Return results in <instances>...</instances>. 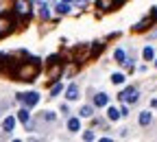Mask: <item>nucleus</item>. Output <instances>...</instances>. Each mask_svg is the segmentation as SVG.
Segmentation results:
<instances>
[{
  "label": "nucleus",
  "instance_id": "nucleus-1",
  "mask_svg": "<svg viewBox=\"0 0 157 142\" xmlns=\"http://www.w3.org/2000/svg\"><path fill=\"white\" fill-rule=\"evenodd\" d=\"M39 68H42V61H39V59H29V61L20 64L13 74H15L20 81H33V79L39 74Z\"/></svg>",
  "mask_w": 157,
  "mask_h": 142
},
{
  "label": "nucleus",
  "instance_id": "nucleus-2",
  "mask_svg": "<svg viewBox=\"0 0 157 142\" xmlns=\"http://www.w3.org/2000/svg\"><path fill=\"white\" fill-rule=\"evenodd\" d=\"M155 22H157V7H153V9H151V15H146L142 22H137V24L133 26V31H135V33H142V31H146L148 26H153Z\"/></svg>",
  "mask_w": 157,
  "mask_h": 142
},
{
  "label": "nucleus",
  "instance_id": "nucleus-3",
  "mask_svg": "<svg viewBox=\"0 0 157 142\" xmlns=\"http://www.w3.org/2000/svg\"><path fill=\"white\" fill-rule=\"evenodd\" d=\"M13 9H15V15L22 18V20L31 15V2H29V0H15V2H13Z\"/></svg>",
  "mask_w": 157,
  "mask_h": 142
},
{
  "label": "nucleus",
  "instance_id": "nucleus-4",
  "mask_svg": "<svg viewBox=\"0 0 157 142\" xmlns=\"http://www.w3.org/2000/svg\"><path fill=\"white\" fill-rule=\"evenodd\" d=\"M11 31H13V18L11 15H2L0 18V39L7 37Z\"/></svg>",
  "mask_w": 157,
  "mask_h": 142
},
{
  "label": "nucleus",
  "instance_id": "nucleus-5",
  "mask_svg": "<svg viewBox=\"0 0 157 142\" xmlns=\"http://www.w3.org/2000/svg\"><path fill=\"white\" fill-rule=\"evenodd\" d=\"M17 98H20V103H24L26 107H35L37 101H39V94L37 92H24V94H17Z\"/></svg>",
  "mask_w": 157,
  "mask_h": 142
},
{
  "label": "nucleus",
  "instance_id": "nucleus-6",
  "mask_svg": "<svg viewBox=\"0 0 157 142\" xmlns=\"http://www.w3.org/2000/svg\"><path fill=\"white\" fill-rule=\"evenodd\" d=\"M137 96H140V92H137L135 88H124L120 92V101H122V103H135Z\"/></svg>",
  "mask_w": 157,
  "mask_h": 142
},
{
  "label": "nucleus",
  "instance_id": "nucleus-7",
  "mask_svg": "<svg viewBox=\"0 0 157 142\" xmlns=\"http://www.w3.org/2000/svg\"><path fill=\"white\" fill-rule=\"evenodd\" d=\"M118 5H120V0H96V7L101 9V11H111Z\"/></svg>",
  "mask_w": 157,
  "mask_h": 142
},
{
  "label": "nucleus",
  "instance_id": "nucleus-8",
  "mask_svg": "<svg viewBox=\"0 0 157 142\" xmlns=\"http://www.w3.org/2000/svg\"><path fill=\"white\" fill-rule=\"evenodd\" d=\"M66 98L68 101H76L78 98V85H68V90H66Z\"/></svg>",
  "mask_w": 157,
  "mask_h": 142
},
{
  "label": "nucleus",
  "instance_id": "nucleus-9",
  "mask_svg": "<svg viewBox=\"0 0 157 142\" xmlns=\"http://www.w3.org/2000/svg\"><path fill=\"white\" fill-rule=\"evenodd\" d=\"M151 120H153V114L151 112H142L140 118H137V123H140L142 127H146V125H151Z\"/></svg>",
  "mask_w": 157,
  "mask_h": 142
},
{
  "label": "nucleus",
  "instance_id": "nucleus-10",
  "mask_svg": "<svg viewBox=\"0 0 157 142\" xmlns=\"http://www.w3.org/2000/svg\"><path fill=\"white\" fill-rule=\"evenodd\" d=\"M107 101H109L107 94H96V96H94V105H96V107H105Z\"/></svg>",
  "mask_w": 157,
  "mask_h": 142
},
{
  "label": "nucleus",
  "instance_id": "nucleus-11",
  "mask_svg": "<svg viewBox=\"0 0 157 142\" xmlns=\"http://www.w3.org/2000/svg\"><path fill=\"white\" fill-rule=\"evenodd\" d=\"M13 127H15V118H13V116H7V118H5V123H2V129H5L7 133H11Z\"/></svg>",
  "mask_w": 157,
  "mask_h": 142
},
{
  "label": "nucleus",
  "instance_id": "nucleus-12",
  "mask_svg": "<svg viewBox=\"0 0 157 142\" xmlns=\"http://www.w3.org/2000/svg\"><path fill=\"white\" fill-rule=\"evenodd\" d=\"M59 74H61V64H55V66H50V70H48V77L50 79H59Z\"/></svg>",
  "mask_w": 157,
  "mask_h": 142
},
{
  "label": "nucleus",
  "instance_id": "nucleus-13",
  "mask_svg": "<svg viewBox=\"0 0 157 142\" xmlns=\"http://www.w3.org/2000/svg\"><path fill=\"white\" fill-rule=\"evenodd\" d=\"M78 114H81L83 118H92V116H94V107H92V105H83L81 109H78Z\"/></svg>",
  "mask_w": 157,
  "mask_h": 142
},
{
  "label": "nucleus",
  "instance_id": "nucleus-14",
  "mask_svg": "<svg viewBox=\"0 0 157 142\" xmlns=\"http://www.w3.org/2000/svg\"><path fill=\"white\" fill-rule=\"evenodd\" d=\"M68 129H70V131H78V129H81L78 118H68Z\"/></svg>",
  "mask_w": 157,
  "mask_h": 142
},
{
  "label": "nucleus",
  "instance_id": "nucleus-15",
  "mask_svg": "<svg viewBox=\"0 0 157 142\" xmlns=\"http://www.w3.org/2000/svg\"><path fill=\"white\" fill-rule=\"evenodd\" d=\"M29 116H31L29 109H20V112H17V120H20V123H24V125L29 123Z\"/></svg>",
  "mask_w": 157,
  "mask_h": 142
},
{
  "label": "nucleus",
  "instance_id": "nucleus-16",
  "mask_svg": "<svg viewBox=\"0 0 157 142\" xmlns=\"http://www.w3.org/2000/svg\"><path fill=\"white\" fill-rule=\"evenodd\" d=\"M113 57H116V61H118V64H124V61H127V55H124V50H120V48L113 53Z\"/></svg>",
  "mask_w": 157,
  "mask_h": 142
},
{
  "label": "nucleus",
  "instance_id": "nucleus-17",
  "mask_svg": "<svg viewBox=\"0 0 157 142\" xmlns=\"http://www.w3.org/2000/svg\"><path fill=\"white\" fill-rule=\"evenodd\" d=\"M55 11H57L59 15H66V13H70V7H68V2H63V5H57Z\"/></svg>",
  "mask_w": 157,
  "mask_h": 142
},
{
  "label": "nucleus",
  "instance_id": "nucleus-18",
  "mask_svg": "<svg viewBox=\"0 0 157 142\" xmlns=\"http://www.w3.org/2000/svg\"><path fill=\"white\" fill-rule=\"evenodd\" d=\"M107 116H109V120H118V118H120V109L109 107V109H107Z\"/></svg>",
  "mask_w": 157,
  "mask_h": 142
},
{
  "label": "nucleus",
  "instance_id": "nucleus-19",
  "mask_svg": "<svg viewBox=\"0 0 157 142\" xmlns=\"http://www.w3.org/2000/svg\"><path fill=\"white\" fill-rule=\"evenodd\" d=\"M142 57H144V59H148V61H151V59H155V50H153L151 46H146V48L142 50Z\"/></svg>",
  "mask_w": 157,
  "mask_h": 142
},
{
  "label": "nucleus",
  "instance_id": "nucleus-20",
  "mask_svg": "<svg viewBox=\"0 0 157 142\" xmlns=\"http://www.w3.org/2000/svg\"><path fill=\"white\" fill-rule=\"evenodd\" d=\"M111 83H116V85H120V83H124V74H120V72H116V74H111Z\"/></svg>",
  "mask_w": 157,
  "mask_h": 142
},
{
  "label": "nucleus",
  "instance_id": "nucleus-21",
  "mask_svg": "<svg viewBox=\"0 0 157 142\" xmlns=\"http://www.w3.org/2000/svg\"><path fill=\"white\" fill-rule=\"evenodd\" d=\"M61 90H63V85H61V83H55V85L50 88V96L55 98L57 94H61Z\"/></svg>",
  "mask_w": 157,
  "mask_h": 142
},
{
  "label": "nucleus",
  "instance_id": "nucleus-22",
  "mask_svg": "<svg viewBox=\"0 0 157 142\" xmlns=\"http://www.w3.org/2000/svg\"><path fill=\"white\" fill-rule=\"evenodd\" d=\"M39 15H42L44 20H48V18H50V11H48V7H46V5H42V9H39Z\"/></svg>",
  "mask_w": 157,
  "mask_h": 142
},
{
  "label": "nucleus",
  "instance_id": "nucleus-23",
  "mask_svg": "<svg viewBox=\"0 0 157 142\" xmlns=\"http://www.w3.org/2000/svg\"><path fill=\"white\" fill-rule=\"evenodd\" d=\"M83 140H87V142L94 140V131H85V133H83Z\"/></svg>",
  "mask_w": 157,
  "mask_h": 142
},
{
  "label": "nucleus",
  "instance_id": "nucleus-24",
  "mask_svg": "<svg viewBox=\"0 0 157 142\" xmlns=\"http://www.w3.org/2000/svg\"><path fill=\"white\" fill-rule=\"evenodd\" d=\"M44 120H48V123H50V120H55V114H50V112H46V114H44Z\"/></svg>",
  "mask_w": 157,
  "mask_h": 142
},
{
  "label": "nucleus",
  "instance_id": "nucleus-25",
  "mask_svg": "<svg viewBox=\"0 0 157 142\" xmlns=\"http://www.w3.org/2000/svg\"><path fill=\"white\" fill-rule=\"evenodd\" d=\"M127 114H129V107L122 105V107H120V116H127Z\"/></svg>",
  "mask_w": 157,
  "mask_h": 142
},
{
  "label": "nucleus",
  "instance_id": "nucleus-26",
  "mask_svg": "<svg viewBox=\"0 0 157 142\" xmlns=\"http://www.w3.org/2000/svg\"><path fill=\"white\" fill-rule=\"evenodd\" d=\"M63 2H74V0H63Z\"/></svg>",
  "mask_w": 157,
  "mask_h": 142
},
{
  "label": "nucleus",
  "instance_id": "nucleus-27",
  "mask_svg": "<svg viewBox=\"0 0 157 142\" xmlns=\"http://www.w3.org/2000/svg\"><path fill=\"white\" fill-rule=\"evenodd\" d=\"M155 66H157V59H155Z\"/></svg>",
  "mask_w": 157,
  "mask_h": 142
}]
</instances>
